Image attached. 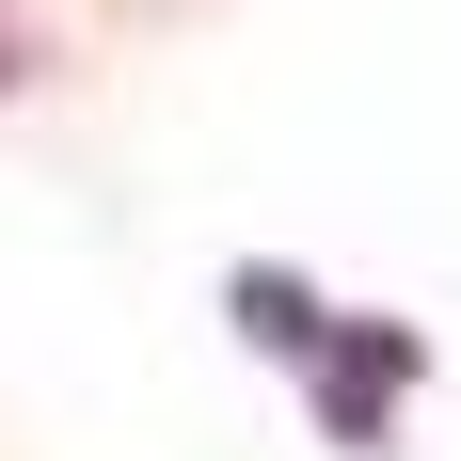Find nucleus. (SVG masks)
<instances>
[{
  "label": "nucleus",
  "mask_w": 461,
  "mask_h": 461,
  "mask_svg": "<svg viewBox=\"0 0 461 461\" xmlns=\"http://www.w3.org/2000/svg\"><path fill=\"white\" fill-rule=\"evenodd\" d=\"M16 64H32V16H16V0H0V95H16Z\"/></svg>",
  "instance_id": "f257e3e1"
}]
</instances>
